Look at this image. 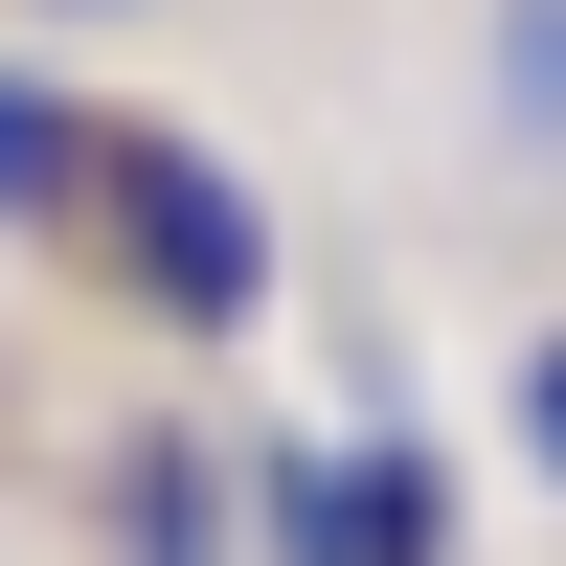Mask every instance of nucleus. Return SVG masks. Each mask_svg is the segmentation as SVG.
<instances>
[{"mask_svg":"<svg viewBox=\"0 0 566 566\" xmlns=\"http://www.w3.org/2000/svg\"><path fill=\"white\" fill-rule=\"evenodd\" d=\"M91 205H114L136 295H159L181 340H227V317L272 295V227H250V181H227L205 136H91Z\"/></svg>","mask_w":566,"mask_h":566,"instance_id":"obj_1","label":"nucleus"},{"mask_svg":"<svg viewBox=\"0 0 566 566\" xmlns=\"http://www.w3.org/2000/svg\"><path fill=\"white\" fill-rule=\"evenodd\" d=\"M250 522H272V566H453V499H431V453H408V431H363V453H272Z\"/></svg>","mask_w":566,"mask_h":566,"instance_id":"obj_2","label":"nucleus"},{"mask_svg":"<svg viewBox=\"0 0 566 566\" xmlns=\"http://www.w3.org/2000/svg\"><path fill=\"white\" fill-rule=\"evenodd\" d=\"M69 205H91V114L0 69V227H69Z\"/></svg>","mask_w":566,"mask_h":566,"instance_id":"obj_3","label":"nucleus"},{"mask_svg":"<svg viewBox=\"0 0 566 566\" xmlns=\"http://www.w3.org/2000/svg\"><path fill=\"white\" fill-rule=\"evenodd\" d=\"M136 566H205V476L181 453H136Z\"/></svg>","mask_w":566,"mask_h":566,"instance_id":"obj_4","label":"nucleus"},{"mask_svg":"<svg viewBox=\"0 0 566 566\" xmlns=\"http://www.w3.org/2000/svg\"><path fill=\"white\" fill-rule=\"evenodd\" d=\"M499 45H522V136H566V0H522Z\"/></svg>","mask_w":566,"mask_h":566,"instance_id":"obj_5","label":"nucleus"},{"mask_svg":"<svg viewBox=\"0 0 566 566\" xmlns=\"http://www.w3.org/2000/svg\"><path fill=\"white\" fill-rule=\"evenodd\" d=\"M522 453L566 476V340H522Z\"/></svg>","mask_w":566,"mask_h":566,"instance_id":"obj_6","label":"nucleus"}]
</instances>
